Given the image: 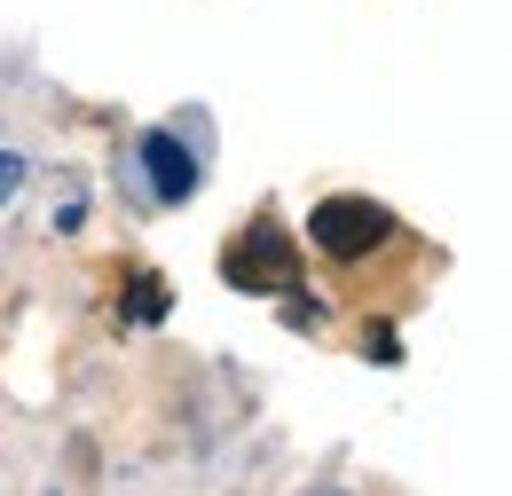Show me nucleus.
<instances>
[{
	"label": "nucleus",
	"instance_id": "nucleus-4",
	"mask_svg": "<svg viewBox=\"0 0 512 496\" xmlns=\"http://www.w3.org/2000/svg\"><path fill=\"white\" fill-rule=\"evenodd\" d=\"M134 315H142V323H150V315H166V284H158V276H142V292H134Z\"/></svg>",
	"mask_w": 512,
	"mask_h": 496
},
{
	"label": "nucleus",
	"instance_id": "nucleus-2",
	"mask_svg": "<svg viewBox=\"0 0 512 496\" xmlns=\"http://www.w3.org/2000/svg\"><path fill=\"white\" fill-rule=\"evenodd\" d=\"M221 268H229V284H245V292H284V284H292V245H284L276 221H253L237 245L221 252Z\"/></svg>",
	"mask_w": 512,
	"mask_h": 496
},
{
	"label": "nucleus",
	"instance_id": "nucleus-1",
	"mask_svg": "<svg viewBox=\"0 0 512 496\" xmlns=\"http://www.w3.org/2000/svg\"><path fill=\"white\" fill-rule=\"evenodd\" d=\"M308 237L331 260H363V252H379L394 237V213H386L379 197H323L316 213H308Z\"/></svg>",
	"mask_w": 512,
	"mask_h": 496
},
{
	"label": "nucleus",
	"instance_id": "nucleus-5",
	"mask_svg": "<svg viewBox=\"0 0 512 496\" xmlns=\"http://www.w3.org/2000/svg\"><path fill=\"white\" fill-rule=\"evenodd\" d=\"M16 174H24V166H16V158H8V150H0V197H8V189H16Z\"/></svg>",
	"mask_w": 512,
	"mask_h": 496
},
{
	"label": "nucleus",
	"instance_id": "nucleus-3",
	"mask_svg": "<svg viewBox=\"0 0 512 496\" xmlns=\"http://www.w3.org/2000/svg\"><path fill=\"white\" fill-rule=\"evenodd\" d=\"M142 174H150V189H158L166 205H182L197 189V166H190V150H182L174 134H150V142H142Z\"/></svg>",
	"mask_w": 512,
	"mask_h": 496
}]
</instances>
